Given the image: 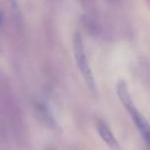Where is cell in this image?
Returning <instances> with one entry per match:
<instances>
[{"label":"cell","instance_id":"6da1fadb","mask_svg":"<svg viewBox=\"0 0 150 150\" xmlns=\"http://www.w3.org/2000/svg\"><path fill=\"white\" fill-rule=\"evenodd\" d=\"M117 93L119 96L120 102L124 105V107L129 111L132 119L134 120L135 126H137L139 133L141 134V136L143 137L144 141L146 142L147 146L150 148V124L146 120V118L142 115V113H140L138 111V109L136 108L134 102L132 100L130 93H129L128 86H127L126 81L124 80H120L117 84Z\"/></svg>","mask_w":150,"mask_h":150},{"label":"cell","instance_id":"7a4b0ae2","mask_svg":"<svg viewBox=\"0 0 150 150\" xmlns=\"http://www.w3.org/2000/svg\"><path fill=\"white\" fill-rule=\"evenodd\" d=\"M73 47H74V56L77 63V66L79 70L81 71L82 76L85 79L86 84L89 88L91 92H96V83H95L94 76H93L92 70H91L89 63H88L86 52L84 50L83 41L80 33H76L73 41Z\"/></svg>","mask_w":150,"mask_h":150},{"label":"cell","instance_id":"3957f363","mask_svg":"<svg viewBox=\"0 0 150 150\" xmlns=\"http://www.w3.org/2000/svg\"><path fill=\"white\" fill-rule=\"evenodd\" d=\"M97 131H98V134L100 135L102 140L104 141L110 148H112V149L120 148L119 142H117V140L115 139V137L113 136L111 130L109 128V126H106L105 122L102 121V120H99V121L97 122Z\"/></svg>","mask_w":150,"mask_h":150},{"label":"cell","instance_id":"277c9868","mask_svg":"<svg viewBox=\"0 0 150 150\" xmlns=\"http://www.w3.org/2000/svg\"><path fill=\"white\" fill-rule=\"evenodd\" d=\"M1 24H2V14L0 11V26H1Z\"/></svg>","mask_w":150,"mask_h":150}]
</instances>
